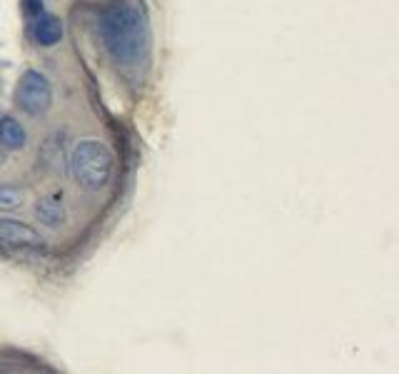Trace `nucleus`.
<instances>
[{"mask_svg": "<svg viewBox=\"0 0 399 374\" xmlns=\"http://www.w3.org/2000/svg\"><path fill=\"white\" fill-rule=\"evenodd\" d=\"M15 98H18V105L28 115H42L50 107V102H53V90H50L48 77L36 70L23 72Z\"/></svg>", "mask_w": 399, "mask_h": 374, "instance_id": "nucleus-3", "label": "nucleus"}, {"mask_svg": "<svg viewBox=\"0 0 399 374\" xmlns=\"http://www.w3.org/2000/svg\"><path fill=\"white\" fill-rule=\"evenodd\" d=\"M33 38H36L38 45L50 48V45H55L63 38V23L55 15L38 13V15H33Z\"/></svg>", "mask_w": 399, "mask_h": 374, "instance_id": "nucleus-5", "label": "nucleus"}, {"mask_svg": "<svg viewBox=\"0 0 399 374\" xmlns=\"http://www.w3.org/2000/svg\"><path fill=\"white\" fill-rule=\"evenodd\" d=\"M36 215L42 225L58 227V225H63V220H65V208H63V202H58V200H40L36 205Z\"/></svg>", "mask_w": 399, "mask_h": 374, "instance_id": "nucleus-7", "label": "nucleus"}, {"mask_svg": "<svg viewBox=\"0 0 399 374\" xmlns=\"http://www.w3.org/2000/svg\"><path fill=\"white\" fill-rule=\"evenodd\" d=\"M25 130L15 118H0V145L8 150L25 148Z\"/></svg>", "mask_w": 399, "mask_h": 374, "instance_id": "nucleus-6", "label": "nucleus"}, {"mask_svg": "<svg viewBox=\"0 0 399 374\" xmlns=\"http://www.w3.org/2000/svg\"><path fill=\"white\" fill-rule=\"evenodd\" d=\"M3 162H6V155H3V153H0V165H3Z\"/></svg>", "mask_w": 399, "mask_h": 374, "instance_id": "nucleus-10", "label": "nucleus"}, {"mask_svg": "<svg viewBox=\"0 0 399 374\" xmlns=\"http://www.w3.org/2000/svg\"><path fill=\"white\" fill-rule=\"evenodd\" d=\"M102 40L115 63L130 65L148 50V20L137 3H120L102 18Z\"/></svg>", "mask_w": 399, "mask_h": 374, "instance_id": "nucleus-1", "label": "nucleus"}, {"mask_svg": "<svg viewBox=\"0 0 399 374\" xmlns=\"http://www.w3.org/2000/svg\"><path fill=\"white\" fill-rule=\"evenodd\" d=\"M0 240L8 244H20V247H40L42 237L25 222L0 217Z\"/></svg>", "mask_w": 399, "mask_h": 374, "instance_id": "nucleus-4", "label": "nucleus"}, {"mask_svg": "<svg viewBox=\"0 0 399 374\" xmlns=\"http://www.w3.org/2000/svg\"><path fill=\"white\" fill-rule=\"evenodd\" d=\"M70 170L85 190H100L113 173V155L100 140H80L70 155Z\"/></svg>", "mask_w": 399, "mask_h": 374, "instance_id": "nucleus-2", "label": "nucleus"}, {"mask_svg": "<svg viewBox=\"0 0 399 374\" xmlns=\"http://www.w3.org/2000/svg\"><path fill=\"white\" fill-rule=\"evenodd\" d=\"M25 8H28L30 15H38V13H42V3H40V0H25Z\"/></svg>", "mask_w": 399, "mask_h": 374, "instance_id": "nucleus-9", "label": "nucleus"}, {"mask_svg": "<svg viewBox=\"0 0 399 374\" xmlns=\"http://www.w3.org/2000/svg\"><path fill=\"white\" fill-rule=\"evenodd\" d=\"M23 205V190L15 185H0V212H13Z\"/></svg>", "mask_w": 399, "mask_h": 374, "instance_id": "nucleus-8", "label": "nucleus"}]
</instances>
